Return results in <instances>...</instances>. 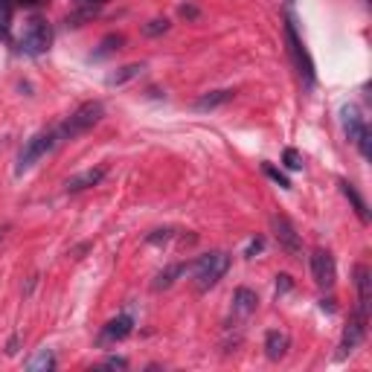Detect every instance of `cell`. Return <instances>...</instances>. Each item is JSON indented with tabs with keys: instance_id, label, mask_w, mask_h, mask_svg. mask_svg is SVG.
Instances as JSON below:
<instances>
[{
	"instance_id": "6da1fadb",
	"label": "cell",
	"mask_w": 372,
	"mask_h": 372,
	"mask_svg": "<svg viewBox=\"0 0 372 372\" xmlns=\"http://www.w3.org/2000/svg\"><path fill=\"white\" fill-rule=\"evenodd\" d=\"M230 268V256L221 250H212V253H204V256L195 259L192 265V280H195V288L198 291H209L221 282V277Z\"/></svg>"
},
{
	"instance_id": "7a4b0ae2",
	"label": "cell",
	"mask_w": 372,
	"mask_h": 372,
	"mask_svg": "<svg viewBox=\"0 0 372 372\" xmlns=\"http://www.w3.org/2000/svg\"><path fill=\"white\" fill-rule=\"evenodd\" d=\"M102 113H105L102 102H85V105H79L62 125L55 128L58 140H76V137H82L85 131H90L96 123L102 120Z\"/></svg>"
},
{
	"instance_id": "3957f363",
	"label": "cell",
	"mask_w": 372,
	"mask_h": 372,
	"mask_svg": "<svg viewBox=\"0 0 372 372\" xmlns=\"http://www.w3.org/2000/svg\"><path fill=\"white\" fill-rule=\"evenodd\" d=\"M62 143L58 140V131L50 128V131H38L35 137H29L27 146L21 149V154H18V174H24L27 169H32L41 158H47V154Z\"/></svg>"
},
{
	"instance_id": "277c9868",
	"label": "cell",
	"mask_w": 372,
	"mask_h": 372,
	"mask_svg": "<svg viewBox=\"0 0 372 372\" xmlns=\"http://www.w3.org/2000/svg\"><path fill=\"white\" fill-rule=\"evenodd\" d=\"M50 44H53V27L44 21V18L27 21L21 38H18V47H21V53H27V55H41L50 50Z\"/></svg>"
},
{
	"instance_id": "5b68a950",
	"label": "cell",
	"mask_w": 372,
	"mask_h": 372,
	"mask_svg": "<svg viewBox=\"0 0 372 372\" xmlns=\"http://www.w3.org/2000/svg\"><path fill=\"white\" fill-rule=\"evenodd\" d=\"M366 308H369V305H361V303H358L355 315H352V320H349V326H346V331H343V340H340V358L352 355V352L361 346V340H364V335H366Z\"/></svg>"
},
{
	"instance_id": "8992f818",
	"label": "cell",
	"mask_w": 372,
	"mask_h": 372,
	"mask_svg": "<svg viewBox=\"0 0 372 372\" xmlns=\"http://www.w3.org/2000/svg\"><path fill=\"white\" fill-rule=\"evenodd\" d=\"M311 277H315V282L320 288H331L338 280V268H335V256H331L329 250L317 247L315 253H311Z\"/></svg>"
},
{
	"instance_id": "52a82bcc",
	"label": "cell",
	"mask_w": 372,
	"mask_h": 372,
	"mask_svg": "<svg viewBox=\"0 0 372 372\" xmlns=\"http://www.w3.org/2000/svg\"><path fill=\"white\" fill-rule=\"evenodd\" d=\"M285 35H288V44H291V58H294V64L300 67V73L305 76V82H308V85H315V62H311V55L305 53L303 41L297 38L294 21H288V24H285Z\"/></svg>"
},
{
	"instance_id": "ba28073f",
	"label": "cell",
	"mask_w": 372,
	"mask_h": 372,
	"mask_svg": "<svg viewBox=\"0 0 372 372\" xmlns=\"http://www.w3.org/2000/svg\"><path fill=\"white\" fill-rule=\"evenodd\" d=\"M273 233H277L280 247L288 253L291 259H300L303 244H300V233L294 230V224L285 219V215H273Z\"/></svg>"
},
{
	"instance_id": "9c48e42d",
	"label": "cell",
	"mask_w": 372,
	"mask_h": 372,
	"mask_svg": "<svg viewBox=\"0 0 372 372\" xmlns=\"http://www.w3.org/2000/svg\"><path fill=\"white\" fill-rule=\"evenodd\" d=\"M131 331H134L131 315H116L113 320H108V323L102 326V331H99V346L120 343V340H125V338L131 335Z\"/></svg>"
},
{
	"instance_id": "30bf717a",
	"label": "cell",
	"mask_w": 372,
	"mask_h": 372,
	"mask_svg": "<svg viewBox=\"0 0 372 372\" xmlns=\"http://www.w3.org/2000/svg\"><path fill=\"white\" fill-rule=\"evenodd\" d=\"M340 116H343V131H346V137H349V143H358L361 137L369 131L366 120L361 116V111H358L355 105H346V108L340 111Z\"/></svg>"
},
{
	"instance_id": "8fae6325",
	"label": "cell",
	"mask_w": 372,
	"mask_h": 372,
	"mask_svg": "<svg viewBox=\"0 0 372 372\" xmlns=\"http://www.w3.org/2000/svg\"><path fill=\"white\" fill-rule=\"evenodd\" d=\"M105 174H108L105 166L88 169V172H82V174H73V178L64 181V192H85V189H90V186H99V184L105 181Z\"/></svg>"
},
{
	"instance_id": "7c38bea8",
	"label": "cell",
	"mask_w": 372,
	"mask_h": 372,
	"mask_svg": "<svg viewBox=\"0 0 372 372\" xmlns=\"http://www.w3.org/2000/svg\"><path fill=\"white\" fill-rule=\"evenodd\" d=\"M108 4H111V0H73V9H76V12H73V18H70L67 24L79 27L82 21H90L93 15H99Z\"/></svg>"
},
{
	"instance_id": "4fadbf2b",
	"label": "cell",
	"mask_w": 372,
	"mask_h": 372,
	"mask_svg": "<svg viewBox=\"0 0 372 372\" xmlns=\"http://www.w3.org/2000/svg\"><path fill=\"white\" fill-rule=\"evenodd\" d=\"M256 294H253L250 288H236V294H233V317L239 320H247L253 311H256Z\"/></svg>"
},
{
	"instance_id": "5bb4252c",
	"label": "cell",
	"mask_w": 372,
	"mask_h": 372,
	"mask_svg": "<svg viewBox=\"0 0 372 372\" xmlns=\"http://www.w3.org/2000/svg\"><path fill=\"white\" fill-rule=\"evenodd\" d=\"M288 346H291V338L285 335V331H277V329H273V331H268V335H265V352H268L270 361L285 358Z\"/></svg>"
},
{
	"instance_id": "9a60e30c",
	"label": "cell",
	"mask_w": 372,
	"mask_h": 372,
	"mask_svg": "<svg viewBox=\"0 0 372 372\" xmlns=\"http://www.w3.org/2000/svg\"><path fill=\"white\" fill-rule=\"evenodd\" d=\"M340 192H343V195H346V198H349V204H352V207H355V212H358V219H361V221L366 224V221H369V209H366V201H364V198H361V195H358V189H355V186H352L349 181H340Z\"/></svg>"
},
{
	"instance_id": "2e32d148",
	"label": "cell",
	"mask_w": 372,
	"mask_h": 372,
	"mask_svg": "<svg viewBox=\"0 0 372 372\" xmlns=\"http://www.w3.org/2000/svg\"><path fill=\"white\" fill-rule=\"evenodd\" d=\"M233 90H212V93H204L198 102H195V108L198 111H212V108H219V105H224V102H230L233 99Z\"/></svg>"
},
{
	"instance_id": "e0dca14e",
	"label": "cell",
	"mask_w": 372,
	"mask_h": 372,
	"mask_svg": "<svg viewBox=\"0 0 372 372\" xmlns=\"http://www.w3.org/2000/svg\"><path fill=\"white\" fill-rule=\"evenodd\" d=\"M355 282H358V303L361 305H369V268L366 265H358L355 268Z\"/></svg>"
},
{
	"instance_id": "ac0fdd59",
	"label": "cell",
	"mask_w": 372,
	"mask_h": 372,
	"mask_svg": "<svg viewBox=\"0 0 372 372\" xmlns=\"http://www.w3.org/2000/svg\"><path fill=\"white\" fill-rule=\"evenodd\" d=\"M12 15H15V0H0V35L4 38H9Z\"/></svg>"
},
{
	"instance_id": "d6986e66",
	"label": "cell",
	"mask_w": 372,
	"mask_h": 372,
	"mask_svg": "<svg viewBox=\"0 0 372 372\" xmlns=\"http://www.w3.org/2000/svg\"><path fill=\"white\" fill-rule=\"evenodd\" d=\"M27 369H32V372H38V369H55V355L50 349H41L38 355L27 364Z\"/></svg>"
},
{
	"instance_id": "ffe728a7",
	"label": "cell",
	"mask_w": 372,
	"mask_h": 372,
	"mask_svg": "<svg viewBox=\"0 0 372 372\" xmlns=\"http://www.w3.org/2000/svg\"><path fill=\"white\" fill-rule=\"evenodd\" d=\"M184 270H186V265H172V268H166V270L160 273V277H158V282H154V288H158V291H160V288H169L174 280L181 277Z\"/></svg>"
},
{
	"instance_id": "44dd1931",
	"label": "cell",
	"mask_w": 372,
	"mask_h": 372,
	"mask_svg": "<svg viewBox=\"0 0 372 372\" xmlns=\"http://www.w3.org/2000/svg\"><path fill=\"white\" fill-rule=\"evenodd\" d=\"M140 73H143V64H128V67H123L116 76H111L108 85H125L128 79H134V76H140Z\"/></svg>"
},
{
	"instance_id": "7402d4cb",
	"label": "cell",
	"mask_w": 372,
	"mask_h": 372,
	"mask_svg": "<svg viewBox=\"0 0 372 372\" xmlns=\"http://www.w3.org/2000/svg\"><path fill=\"white\" fill-rule=\"evenodd\" d=\"M123 41H125V38H123V35H108V38H105V41L99 44V50H96V53H93V58H105V55H111L113 50H120V44H123Z\"/></svg>"
},
{
	"instance_id": "603a6c76",
	"label": "cell",
	"mask_w": 372,
	"mask_h": 372,
	"mask_svg": "<svg viewBox=\"0 0 372 372\" xmlns=\"http://www.w3.org/2000/svg\"><path fill=\"white\" fill-rule=\"evenodd\" d=\"M285 166L294 169V172L303 169V154H300L297 149H285Z\"/></svg>"
},
{
	"instance_id": "cb8c5ba5",
	"label": "cell",
	"mask_w": 372,
	"mask_h": 372,
	"mask_svg": "<svg viewBox=\"0 0 372 372\" xmlns=\"http://www.w3.org/2000/svg\"><path fill=\"white\" fill-rule=\"evenodd\" d=\"M262 169H265V174H268V178H270V181H277V184H280L282 189H291V181L285 178V174H282V172H277V169H273L270 163H265Z\"/></svg>"
},
{
	"instance_id": "d4e9b609",
	"label": "cell",
	"mask_w": 372,
	"mask_h": 372,
	"mask_svg": "<svg viewBox=\"0 0 372 372\" xmlns=\"http://www.w3.org/2000/svg\"><path fill=\"white\" fill-rule=\"evenodd\" d=\"M169 29V21L166 18H154V21H149V27H146V35H160V32H166Z\"/></svg>"
},
{
	"instance_id": "484cf974",
	"label": "cell",
	"mask_w": 372,
	"mask_h": 372,
	"mask_svg": "<svg viewBox=\"0 0 372 372\" xmlns=\"http://www.w3.org/2000/svg\"><path fill=\"white\" fill-rule=\"evenodd\" d=\"M169 236H172V230H154L146 242L149 244H160V242H169Z\"/></svg>"
},
{
	"instance_id": "4316f807",
	"label": "cell",
	"mask_w": 372,
	"mask_h": 372,
	"mask_svg": "<svg viewBox=\"0 0 372 372\" xmlns=\"http://www.w3.org/2000/svg\"><path fill=\"white\" fill-rule=\"evenodd\" d=\"M262 244H265L262 239H253V242L247 244V250H244V256H247V259H253V256H256V253L262 250Z\"/></svg>"
},
{
	"instance_id": "83f0119b",
	"label": "cell",
	"mask_w": 372,
	"mask_h": 372,
	"mask_svg": "<svg viewBox=\"0 0 372 372\" xmlns=\"http://www.w3.org/2000/svg\"><path fill=\"white\" fill-rule=\"evenodd\" d=\"M102 366H111V369H125V366H128V361H125V358H105V361H102Z\"/></svg>"
},
{
	"instance_id": "f1b7e54d",
	"label": "cell",
	"mask_w": 372,
	"mask_h": 372,
	"mask_svg": "<svg viewBox=\"0 0 372 372\" xmlns=\"http://www.w3.org/2000/svg\"><path fill=\"white\" fill-rule=\"evenodd\" d=\"M277 288L280 291H288L291 288V277H288V273H280V277H277Z\"/></svg>"
},
{
	"instance_id": "f546056e",
	"label": "cell",
	"mask_w": 372,
	"mask_h": 372,
	"mask_svg": "<svg viewBox=\"0 0 372 372\" xmlns=\"http://www.w3.org/2000/svg\"><path fill=\"white\" fill-rule=\"evenodd\" d=\"M181 15H184V18H198V9H195V6H186V4H184V6H181Z\"/></svg>"
},
{
	"instance_id": "4dcf8cb0",
	"label": "cell",
	"mask_w": 372,
	"mask_h": 372,
	"mask_svg": "<svg viewBox=\"0 0 372 372\" xmlns=\"http://www.w3.org/2000/svg\"><path fill=\"white\" fill-rule=\"evenodd\" d=\"M6 352H9V355H15V352H18V338L9 340V349H6Z\"/></svg>"
}]
</instances>
